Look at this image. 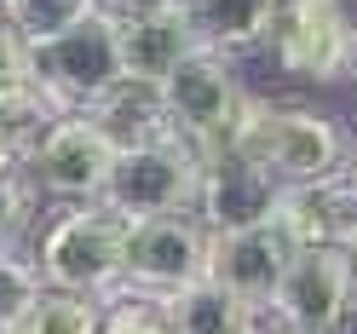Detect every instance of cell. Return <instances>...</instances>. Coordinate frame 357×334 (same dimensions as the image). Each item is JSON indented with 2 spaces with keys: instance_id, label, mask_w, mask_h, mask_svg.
I'll list each match as a JSON object with an SVG mask.
<instances>
[{
  "instance_id": "6da1fadb",
  "label": "cell",
  "mask_w": 357,
  "mask_h": 334,
  "mask_svg": "<svg viewBox=\"0 0 357 334\" xmlns=\"http://www.w3.org/2000/svg\"><path fill=\"white\" fill-rule=\"evenodd\" d=\"M225 150L265 167L277 185H305V179H323L334 167H351V139L334 116L300 109V104H271V98L242 104Z\"/></svg>"
},
{
  "instance_id": "7a4b0ae2",
  "label": "cell",
  "mask_w": 357,
  "mask_h": 334,
  "mask_svg": "<svg viewBox=\"0 0 357 334\" xmlns=\"http://www.w3.org/2000/svg\"><path fill=\"white\" fill-rule=\"evenodd\" d=\"M127 219L104 202H75L70 213L47 225L35 248L40 282L47 288H70V294H109L121 288V265H127Z\"/></svg>"
},
{
  "instance_id": "3957f363",
  "label": "cell",
  "mask_w": 357,
  "mask_h": 334,
  "mask_svg": "<svg viewBox=\"0 0 357 334\" xmlns=\"http://www.w3.org/2000/svg\"><path fill=\"white\" fill-rule=\"evenodd\" d=\"M259 47L294 81L340 86L357 75V24L346 0H277Z\"/></svg>"
},
{
  "instance_id": "277c9868",
  "label": "cell",
  "mask_w": 357,
  "mask_h": 334,
  "mask_svg": "<svg viewBox=\"0 0 357 334\" xmlns=\"http://www.w3.org/2000/svg\"><path fill=\"white\" fill-rule=\"evenodd\" d=\"M29 58H35V86L63 109V116H86L109 86L127 81L116 24H109L104 12L81 17V24L63 29V35L29 40Z\"/></svg>"
},
{
  "instance_id": "5b68a950",
  "label": "cell",
  "mask_w": 357,
  "mask_h": 334,
  "mask_svg": "<svg viewBox=\"0 0 357 334\" xmlns=\"http://www.w3.org/2000/svg\"><path fill=\"white\" fill-rule=\"evenodd\" d=\"M196 185H202V150H190L185 139H155L109 162L98 202L139 225L155 213H196Z\"/></svg>"
},
{
  "instance_id": "8992f818",
  "label": "cell",
  "mask_w": 357,
  "mask_h": 334,
  "mask_svg": "<svg viewBox=\"0 0 357 334\" xmlns=\"http://www.w3.org/2000/svg\"><path fill=\"white\" fill-rule=\"evenodd\" d=\"M162 104H167L173 139H185L190 150L213 155V150L231 144L248 93H242L231 58H219V52H185L178 70L162 81Z\"/></svg>"
},
{
  "instance_id": "52a82bcc",
  "label": "cell",
  "mask_w": 357,
  "mask_h": 334,
  "mask_svg": "<svg viewBox=\"0 0 357 334\" xmlns=\"http://www.w3.org/2000/svg\"><path fill=\"white\" fill-rule=\"evenodd\" d=\"M208 248L213 231L196 213H155L139 219L127 231V265H121V288L139 300H167L178 288L208 277Z\"/></svg>"
},
{
  "instance_id": "ba28073f",
  "label": "cell",
  "mask_w": 357,
  "mask_h": 334,
  "mask_svg": "<svg viewBox=\"0 0 357 334\" xmlns=\"http://www.w3.org/2000/svg\"><path fill=\"white\" fill-rule=\"evenodd\" d=\"M357 300V271L346 248H294L288 271L271 294V317L277 334H340Z\"/></svg>"
},
{
  "instance_id": "9c48e42d",
  "label": "cell",
  "mask_w": 357,
  "mask_h": 334,
  "mask_svg": "<svg viewBox=\"0 0 357 334\" xmlns=\"http://www.w3.org/2000/svg\"><path fill=\"white\" fill-rule=\"evenodd\" d=\"M109 162H116V150L98 139V127L86 116H63L47 139L24 155V173H29L35 196H52V202L75 208V202H98L104 196Z\"/></svg>"
},
{
  "instance_id": "30bf717a",
  "label": "cell",
  "mask_w": 357,
  "mask_h": 334,
  "mask_svg": "<svg viewBox=\"0 0 357 334\" xmlns=\"http://www.w3.org/2000/svg\"><path fill=\"white\" fill-rule=\"evenodd\" d=\"M282 202V185L271 179L265 167L242 162L236 150H213L202 155V185H196V219L225 236V231H254V225H271Z\"/></svg>"
},
{
  "instance_id": "8fae6325",
  "label": "cell",
  "mask_w": 357,
  "mask_h": 334,
  "mask_svg": "<svg viewBox=\"0 0 357 334\" xmlns=\"http://www.w3.org/2000/svg\"><path fill=\"white\" fill-rule=\"evenodd\" d=\"M277 231L294 248H346L357 236V167H334L323 179L282 185Z\"/></svg>"
},
{
  "instance_id": "7c38bea8",
  "label": "cell",
  "mask_w": 357,
  "mask_h": 334,
  "mask_svg": "<svg viewBox=\"0 0 357 334\" xmlns=\"http://www.w3.org/2000/svg\"><path fill=\"white\" fill-rule=\"evenodd\" d=\"M288 259H294V242H288L277 231V219L271 225H254V231H225V236H213V248H208V277L219 288H231L236 300H248L254 311L271 305L277 294V282L288 271Z\"/></svg>"
},
{
  "instance_id": "4fadbf2b",
  "label": "cell",
  "mask_w": 357,
  "mask_h": 334,
  "mask_svg": "<svg viewBox=\"0 0 357 334\" xmlns=\"http://www.w3.org/2000/svg\"><path fill=\"white\" fill-rule=\"evenodd\" d=\"M86 121L98 127V139L109 150H139L155 139H173V121H167V104H162V86L155 81H121L86 109Z\"/></svg>"
},
{
  "instance_id": "5bb4252c",
  "label": "cell",
  "mask_w": 357,
  "mask_h": 334,
  "mask_svg": "<svg viewBox=\"0 0 357 334\" xmlns=\"http://www.w3.org/2000/svg\"><path fill=\"white\" fill-rule=\"evenodd\" d=\"M173 6H178V17H185L196 52L236 58V52H248V47L265 40L277 0H173Z\"/></svg>"
},
{
  "instance_id": "9a60e30c",
  "label": "cell",
  "mask_w": 357,
  "mask_h": 334,
  "mask_svg": "<svg viewBox=\"0 0 357 334\" xmlns=\"http://www.w3.org/2000/svg\"><path fill=\"white\" fill-rule=\"evenodd\" d=\"M116 40H121L127 81H155V86L178 70L185 52H196L190 47V29H185V17H178L173 0L155 6V12H139V17H127V24H116Z\"/></svg>"
},
{
  "instance_id": "2e32d148",
  "label": "cell",
  "mask_w": 357,
  "mask_h": 334,
  "mask_svg": "<svg viewBox=\"0 0 357 334\" xmlns=\"http://www.w3.org/2000/svg\"><path fill=\"white\" fill-rule=\"evenodd\" d=\"M155 305L167 317V334H259V311L248 300H236L231 288H219L213 277L178 288Z\"/></svg>"
},
{
  "instance_id": "e0dca14e",
  "label": "cell",
  "mask_w": 357,
  "mask_h": 334,
  "mask_svg": "<svg viewBox=\"0 0 357 334\" xmlns=\"http://www.w3.org/2000/svg\"><path fill=\"white\" fill-rule=\"evenodd\" d=\"M98 328H104V300L70 294V288H40L35 305L12 323V334H98Z\"/></svg>"
},
{
  "instance_id": "ac0fdd59",
  "label": "cell",
  "mask_w": 357,
  "mask_h": 334,
  "mask_svg": "<svg viewBox=\"0 0 357 334\" xmlns=\"http://www.w3.org/2000/svg\"><path fill=\"white\" fill-rule=\"evenodd\" d=\"M0 17L24 40H47L75 29L81 17H93V0H0Z\"/></svg>"
},
{
  "instance_id": "d6986e66",
  "label": "cell",
  "mask_w": 357,
  "mask_h": 334,
  "mask_svg": "<svg viewBox=\"0 0 357 334\" xmlns=\"http://www.w3.org/2000/svg\"><path fill=\"white\" fill-rule=\"evenodd\" d=\"M40 265L29 254H0V334H12V323L24 317L40 294Z\"/></svg>"
},
{
  "instance_id": "ffe728a7",
  "label": "cell",
  "mask_w": 357,
  "mask_h": 334,
  "mask_svg": "<svg viewBox=\"0 0 357 334\" xmlns=\"http://www.w3.org/2000/svg\"><path fill=\"white\" fill-rule=\"evenodd\" d=\"M35 185L24 167H0V254H17V236L29 231Z\"/></svg>"
},
{
  "instance_id": "44dd1931",
  "label": "cell",
  "mask_w": 357,
  "mask_h": 334,
  "mask_svg": "<svg viewBox=\"0 0 357 334\" xmlns=\"http://www.w3.org/2000/svg\"><path fill=\"white\" fill-rule=\"evenodd\" d=\"M98 334H167V317L155 300H139V294H121L104 305V328Z\"/></svg>"
},
{
  "instance_id": "7402d4cb",
  "label": "cell",
  "mask_w": 357,
  "mask_h": 334,
  "mask_svg": "<svg viewBox=\"0 0 357 334\" xmlns=\"http://www.w3.org/2000/svg\"><path fill=\"white\" fill-rule=\"evenodd\" d=\"M17 86H35V58L29 40L0 17V93H17Z\"/></svg>"
},
{
  "instance_id": "603a6c76",
  "label": "cell",
  "mask_w": 357,
  "mask_h": 334,
  "mask_svg": "<svg viewBox=\"0 0 357 334\" xmlns=\"http://www.w3.org/2000/svg\"><path fill=\"white\" fill-rule=\"evenodd\" d=\"M0 167H24V162H17V155H12L6 144H0Z\"/></svg>"
},
{
  "instance_id": "cb8c5ba5",
  "label": "cell",
  "mask_w": 357,
  "mask_h": 334,
  "mask_svg": "<svg viewBox=\"0 0 357 334\" xmlns=\"http://www.w3.org/2000/svg\"><path fill=\"white\" fill-rule=\"evenodd\" d=\"M346 259H351V271H357V236H351V242H346Z\"/></svg>"
},
{
  "instance_id": "d4e9b609",
  "label": "cell",
  "mask_w": 357,
  "mask_h": 334,
  "mask_svg": "<svg viewBox=\"0 0 357 334\" xmlns=\"http://www.w3.org/2000/svg\"><path fill=\"white\" fill-rule=\"evenodd\" d=\"M259 334H277V328H259Z\"/></svg>"
}]
</instances>
